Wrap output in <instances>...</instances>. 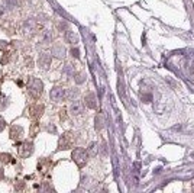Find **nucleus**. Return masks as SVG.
I'll list each match as a JSON object with an SVG mask.
<instances>
[{
  "label": "nucleus",
  "instance_id": "2",
  "mask_svg": "<svg viewBox=\"0 0 194 193\" xmlns=\"http://www.w3.org/2000/svg\"><path fill=\"white\" fill-rule=\"evenodd\" d=\"M49 97H51V100H54V102H62L64 99H67V89H64V87H61V86H55V87L51 90Z\"/></svg>",
  "mask_w": 194,
  "mask_h": 193
},
{
  "label": "nucleus",
  "instance_id": "1",
  "mask_svg": "<svg viewBox=\"0 0 194 193\" xmlns=\"http://www.w3.org/2000/svg\"><path fill=\"white\" fill-rule=\"evenodd\" d=\"M28 92H29V94H31L32 97H35V99L41 97V94H42V92H43V84H42V81L36 77H31L28 80Z\"/></svg>",
  "mask_w": 194,
  "mask_h": 193
},
{
  "label": "nucleus",
  "instance_id": "8",
  "mask_svg": "<svg viewBox=\"0 0 194 193\" xmlns=\"http://www.w3.org/2000/svg\"><path fill=\"white\" fill-rule=\"evenodd\" d=\"M52 54L55 57H58V58H62L65 55V48L62 46V44H55L52 46Z\"/></svg>",
  "mask_w": 194,
  "mask_h": 193
},
{
  "label": "nucleus",
  "instance_id": "17",
  "mask_svg": "<svg viewBox=\"0 0 194 193\" xmlns=\"http://www.w3.org/2000/svg\"><path fill=\"white\" fill-rule=\"evenodd\" d=\"M6 46H7V44H6V42L3 44V41H0V49H4Z\"/></svg>",
  "mask_w": 194,
  "mask_h": 193
},
{
  "label": "nucleus",
  "instance_id": "6",
  "mask_svg": "<svg viewBox=\"0 0 194 193\" xmlns=\"http://www.w3.org/2000/svg\"><path fill=\"white\" fill-rule=\"evenodd\" d=\"M32 151H34L32 142H28V141H25V142L22 144V147H20V155H22V157H28V155L32 154Z\"/></svg>",
  "mask_w": 194,
  "mask_h": 193
},
{
  "label": "nucleus",
  "instance_id": "5",
  "mask_svg": "<svg viewBox=\"0 0 194 193\" xmlns=\"http://www.w3.org/2000/svg\"><path fill=\"white\" fill-rule=\"evenodd\" d=\"M70 111H71V113H73V115H81V113H83V111H84V106H83V103H81L80 100H74V102L71 103Z\"/></svg>",
  "mask_w": 194,
  "mask_h": 193
},
{
  "label": "nucleus",
  "instance_id": "10",
  "mask_svg": "<svg viewBox=\"0 0 194 193\" xmlns=\"http://www.w3.org/2000/svg\"><path fill=\"white\" fill-rule=\"evenodd\" d=\"M34 29H35V22H34L32 19H28V20L25 22L23 31H25V32H29V34H31V32H32Z\"/></svg>",
  "mask_w": 194,
  "mask_h": 193
},
{
  "label": "nucleus",
  "instance_id": "3",
  "mask_svg": "<svg viewBox=\"0 0 194 193\" xmlns=\"http://www.w3.org/2000/svg\"><path fill=\"white\" fill-rule=\"evenodd\" d=\"M73 160L77 163L78 167H84L85 163H87V151L84 148H81V147L76 148L73 151Z\"/></svg>",
  "mask_w": 194,
  "mask_h": 193
},
{
  "label": "nucleus",
  "instance_id": "11",
  "mask_svg": "<svg viewBox=\"0 0 194 193\" xmlns=\"http://www.w3.org/2000/svg\"><path fill=\"white\" fill-rule=\"evenodd\" d=\"M42 41H43L45 44H49V42L52 41V34H51L49 29H45V31L42 32Z\"/></svg>",
  "mask_w": 194,
  "mask_h": 193
},
{
  "label": "nucleus",
  "instance_id": "4",
  "mask_svg": "<svg viewBox=\"0 0 194 193\" xmlns=\"http://www.w3.org/2000/svg\"><path fill=\"white\" fill-rule=\"evenodd\" d=\"M51 61H52V57H51V54L42 52V54L39 55L38 64L42 67V68H43V70H46V68H49V66H51Z\"/></svg>",
  "mask_w": 194,
  "mask_h": 193
},
{
  "label": "nucleus",
  "instance_id": "15",
  "mask_svg": "<svg viewBox=\"0 0 194 193\" xmlns=\"http://www.w3.org/2000/svg\"><path fill=\"white\" fill-rule=\"evenodd\" d=\"M71 54H73V57H76V58H78V57H80V54H78V49H77V48H76V49L73 48V49H71Z\"/></svg>",
  "mask_w": 194,
  "mask_h": 193
},
{
  "label": "nucleus",
  "instance_id": "9",
  "mask_svg": "<svg viewBox=\"0 0 194 193\" xmlns=\"http://www.w3.org/2000/svg\"><path fill=\"white\" fill-rule=\"evenodd\" d=\"M78 35L74 32V31H67L65 32V41L68 42V44H77L78 42Z\"/></svg>",
  "mask_w": 194,
  "mask_h": 193
},
{
  "label": "nucleus",
  "instance_id": "12",
  "mask_svg": "<svg viewBox=\"0 0 194 193\" xmlns=\"http://www.w3.org/2000/svg\"><path fill=\"white\" fill-rule=\"evenodd\" d=\"M22 132H23V129L20 126H13L12 128V132H10V137L12 138H19L20 135H16V134H22Z\"/></svg>",
  "mask_w": 194,
  "mask_h": 193
},
{
  "label": "nucleus",
  "instance_id": "16",
  "mask_svg": "<svg viewBox=\"0 0 194 193\" xmlns=\"http://www.w3.org/2000/svg\"><path fill=\"white\" fill-rule=\"evenodd\" d=\"M4 126H6V122H4V119H3V118H0V131H1Z\"/></svg>",
  "mask_w": 194,
  "mask_h": 193
},
{
  "label": "nucleus",
  "instance_id": "7",
  "mask_svg": "<svg viewBox=\"0 0 194 193\" xmlns=\"http://www.w3.org/2000/svg\"><path fill=\"white\" fill-rule=\"evenodd\" d=\"M85 106H88L90 109H96L97 108V100L94 93H87L85 94Z\"/></svg>",
  "mask_w": 194,
  "mask_h": 193
},
{
  "label": "nucleus",
  "instance_id": "13",
  "mask_svg": "<svg viewBox=\"0 0 194 193\" xmlns=\"http://www.w3.org/2000/svg\"><path fill=\"white\" fill-rule=\"evenodd\" d=\"M0 161H1V163H9V161H10V155L9 154H0Z\"/></svg>",
  "mask_w": 194,
  "mask_h": 193
},
{
  "label": "nucleus",
  "instance_id": "14",
  "mask_svg": "<svg viewBox=\"0 0 194 193\" xmlns=\"http://www.w3.org/2000/svg\"><path fill=\"white\" fill-rule=\"evenodd\" d=\"M96 147H97L96 144H91V145H90V153H91V154H97V148H96Z\"/></svg>",
  "mask_w": 194,
  "mask_h": 193
},
{
  "label": "nucleus",
  "instance_id": "20",
  "mask_svg": "<svg viewBox=\"0 0 194 193\" xmlns=\"http://www.w3.org/2000/svg\"><path fill=\"white\" fill-rule=\"evenodd\" d=\"M193 190H194V183H193Z\"/></svg>",
  "mask_w": 194,
  "mask_h": 193
},
{
  "label": "nucleus",
  "instance_id": "19",
  "mask_svg": "<svg viewBox=\"0 0 194 193\" xmlns=\"http://www.w3.org/2000/svg\"><path fill=\"white\" fill-rule=\"evenodd\" d=\"M3 177H4V173H3V170H1V168H0V180H1V179H3Z\"/></svg>",
  "mask_w": 194,
  "mask_h": 193
},
{
  "label": "nucleus",
  "instance_id": "18",
  "mask_svg": "<svg viewBox=\"0 0 194 193\" xmlns=\"http://www.w3.org/2000/svg\"><path fill=\"white\" fill-rule=\"evenodd\" d=\"M84 76H83V74H80V76H78V78H77V83H83V81H84Z\"/></svg>",
  "mask_w": 194,
  "mask_h": 193
}]
</instances>
